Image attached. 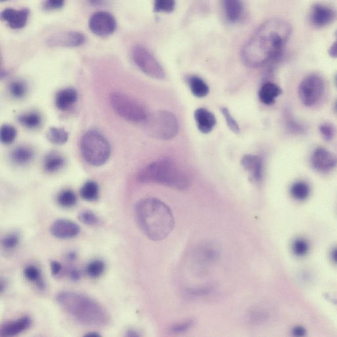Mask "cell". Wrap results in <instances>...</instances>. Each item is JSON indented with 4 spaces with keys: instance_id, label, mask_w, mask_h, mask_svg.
Instances as JSON below:
<instances>
[{
    "instance_id": "1",
    "label": "cell",
    "mask_w": 337,
    "mask_h": 337,
    "mask_svg": "<svg viewBox=\"0 0 337 337\" xmlns=\"http://www.w3.org/2000/svg\"><path fill=\"white\" fill-rule=\"evenodd\" d=\"M292 32V26L284 19L275 18L263 22L241 50L243 63L256 68L279 58Z\"/></svg>"
},
{
    "instance_id": "2",
    "label": "cell",
    "mask_w": 337,
    "mask_h": 337,
    "mask_svg": "<svg viewBox=\"0 0 337 337\" xmlns=\"http://www.w3.org/2000/svg\"><path fill=\"white\" fill-rule=\"evenodd\" d=\"M135 214L138 227L151 240H164L174 231V214L160 200L153 198L141 200L135 206Z\"/></svg>"
},
{
    "instance_id": "3",
    "label": "cell",
    "mask_w": 337,
    "mask_h": 337,
    "mask_svg": "<svg viewBox=\"0 0 337 337\" xmlns=\"http://www.w3.org/2000/svg\"><path fill=\"white\" fill-rule=\"evenodd\" d=\"M56 300L66 313L81 324L102 327L110 320L106 309L96 300L83 294L62 291L58 294Z\"/></svg>"
},
{
    "instance_id": "4",
    "label": "cell",
    "mask_w": 337,
    "mask_h": 337,
    "mask_svg": "<svg viewBox=\"0 0 337 337\" xmlns=\"http://www.w3.org/2000/svg\"><path fill=\"white\" fill-rule=\"evenodd\" d=\"M138 179L141 183L161 184L179 190H186L190 184L187 175L170 158H161L146 166Z\"/></svg>"
},
{
    "instance_id": "5",
    "label": "cell",
    "mask_w": 337,
    "mask_h": 337,
    "mask_svg": "<svg viewBox=\"0 0 337 337\" xmlns=\"http://www.w3.org/2000/svg\"><path fill=\"white\" fill-rule=\"evenodd\" d=\"M81 152L84 159L93 166H101L110 158L111 147L106 136L96 129H91L82 136Z\"/></svg>"
},
{
    "instance_id": "6",
    "label": "cell",
    "mask_w": 337,
    "mask_h": 337,
    "mask_svg": "<svg viewBox=\"0 0 337 337\" xmlns=\"http://www.w3.org/2000/svg\"><path fill=\"white\" fill-rule=\"evenodd\" d=\"M143 123L148 135L156 139H171L179 132L178 120L170 111L158 110L149 114Z\"/></svg>"
},
{
    "instance_id": "7",
    "label": "cell",
    "mask_w": 337,
    "mask_h": 337,
    "mask_svg": "<svg viewBox=\"0 0 337 337\" xmlns=\"http://www.w3.org/2000/svg\"><path fill=\"white\" fill-rule=\"evenodd\" d=\"M110 101L116 113L129 122H144L149 115L142 104L124 93H111Z\"/></svg>"
},
{
    "instance_id": "8",
    "label": "cell",
    "mask_w": 337,
    "mask_h": 337,
    "mask_svg": "<svg viewBox=\"0 0 337 337\" xmlns=\"http://www.w3.org/2000/svg\"><path fill=\"white\" fill-rule=\"evenodd\" d=\"M132 59L141 71L155 79L165 78L163 68L149 49L141 45H136L132 50Z\"/></svg>"
},
{
    "instance_id": "9",
    "label": "cell",
    "mask_w": 337,
    "mask_h": 337,
    "mask_svg": "<svg viewBox=\"0 0 337 337\" xmlns=\"http://www.w3.org/2000/svg\"><path fill=\"white\" fill-rule=\"evenodd\" d=\"M325 91V81L318 74H310L300 82L299 95L300 101L306 106H313L322 99Z\"/></svg>"
},
{
    "instance_id": "10",
    "label": "cell",
    "mask_w": 337,
    "mask_h": 337,
    "mask_svg": "<svg viewBox=\"0 0 337 337\" xmlns=\"http://www.w3.org/2000/svg\"><path fill=\"white\" fill-rule=\"evenodd\" d=\"M89 26L93 34L105 37L115 33L117 23L115 17L110 13L99 11L92 16Z\"/></svg>"
},
{
    "instance_id": "11",
    "label": "cell",
    "mask_w": 337,
    "mask_h": 337,
    "mask_svg": "<svg viewBox=\"0 0 337 337\" xmlns=\"http://www.w3.org/2000/svg\"><path fill=\"white\" fill-rule=\"evenodd\" d=\"M83 34L76 31L65 32L54 34L47 40L50 47H79L86 42Z\"/></svg>"
},
{
    "instance_id": "12",
    "label": "cell",
    "mask_w": 337,
    "mask_h": 337,
    "mask_svg": "<svg viewBox=\"0 0 337 337\" xmlns=\"http://www.w3.org/2000/svg\"><path fill=\"white\" fill-rule=\"evenodd\" d=\"M336 18V11L331 7L316 4L311 9L310 19L312 24L319 28L328 26Z\"/></svg>"
},
{
    "instance_id": "13",
    "label": "cell",
    "mask_w": 337,
    "mask_h": 337,
    "mask_svg": "<svg viewBox=\"0 0 337 337\" xmlns=\"http://www.w3.org/2000/svg\"><path fill=\"white\" fill-rule=\"evenodd\" d=\"M52 235L61 240H68L78 235L80 229L78 224L72 220L59 219L55 220L50 227Z\"/></svg>"
},
{
    "instance_id": "14",
    "label": "cell",
    "mask_w": 337,
    "mask_h": 337,
    "mask_svg": "<svg viewBox=\"0 0 337 337\" xmlns=\"http://www.w3.org/2000/svg\"><path fill=\"white\" fill-rule=\"evenodd\" d=\"M311 161L314 168L322 173L329 172L336 165L335 157L323 148H318L314 150Z\"/></svg>"
},
{
    "instance_id": "15",
    "label": "cell",
    "mask_w": 337,
    "mask_h": 337,
    "mask_svg": "<svg viewBox=\"0 0 337 337\" xmlns=\"http://www.w3.org/2000/svg\"><path fill=\"white\" fill-rule=\"evenodd\" d=\"M30 15L29 9L24 8L20 10L8 8L2 11V19L8 22L9 26L12 29L23 28L28 21Z\"/></svg>"
},
{
    "instance_id": "16",
    "label": "cell",
    "mask_w": 337,
    "mask_h": 337,
    "mask_svg": "<svg viewBox=\"0 0 337 337\" xmlns=\"http://www.w3.org/2000/svg\"><path fill=\"white\" fill-rule=\"evenodd\" d=\"M241 165L255 181H259L263 178V163L260 157L245 155L241 159Z\"/></svg>"
},
{
    "instance_id": "17",
    "label": "cell",
    "mask_w": 337,
    "mask_h": 337,
    "mask_svg": "<svg viewBox=\"0 0 337 337\" xmlns=\"http://www.w3.org/2000/svg\"><path fill=\"white\" fill-rule=\"evenodd\" d=\"M194 118L198 128L202 133H210L217 124L215 115L206 108L197 109L194 113Z\"/></svg>"
},
{
    "instance_id": "18",
    "label": "cell",
    "mask_w": 337,
    "mask_h": 337,
    "mask_svg": "<svg viewBox=\"0 0 337 337\" xmlns=\"http://www.w3.org/2000/svg\"><path fill=\"white\" fill-rule=\"evenodd\" d=\"M31 319L28 316L18 319L17 320L11 321L2 325L1 329L2 336H13L17 335L22 332L26 331L31 327Z\"/></svg>"
},
{
    "instance_id": "19",
    "label": "cell",
    "mask_w": 337,
    "mask_h": 337,
    "mask_svg": "<svg viewBox=\"0 0 337 337\" xmlns=\"http://www.w3.org/2000/svg\"><path fill=\"white\" fill-rule=\"evenodd\" d=\"M77 100V93L74 88H68L57 93L55 104L60 110L66 111L71 108Z\"/></svg>"
},
{
    "instance_id": "20",
    "label": "cell",
    "mask_w": 337,
    "mask_h": 337,
    "mask_svg": "<svg viewBox=\"0 0 337 337\" xmlns=\"http://www.w3.org/2000/svg\"><path fill=\"white\" fill-rule=\"evenodd\" d=\"M282 93V89L277 84L267 82L262 86L259 92L261 101L266 105L274 103L275 100Z\"/></svg>"
},
{
    "instance_id": "21",
    "label": "cell",
    "mask_w": 337,
    "mask_h": 337,
    "mask_svg": "<svg viewBox=\"0 0 337 337\" xmlns=\"http://www.w3.org/2000/svg\"><path fill=\"white\" fill-rule=\"evenodd\" d=\"M222 4L225 15L230 22L238 21L242 17L243 12L242 2L236 0H227L223 2Z\"/></svg>"
},
{
    "instance_id": "22",
    "label": "cell",
    "mask_w": 337,
    "mask_h": 337,
    "mask_svg": "<svg viewBox=\"0 0 337 337\" xmlns=\"http://www.w3.org/2000/svg\"><path fill=\"white\" fill-rule=\"evenodd\" d=\"M34 157V151L31 147L20 146L11 152V159L17 165H23L31 162Z\"/></svg>"
},
{
    "instance_id": "23",
    "label": "cell",
    "mask_w": 337,
    "mask_h": 337,
    "mask_svg": "<svg viewBox=\"0 0 337 337\" xmlns=\"http://www.w3.org/2000/svg\"><path fill=\"white\" fill-rule=\"evenodd\" d=\"M65 164V159L58 152H50L44 159V168L45 172L53 174L62 168Z\"/></svg>"
},
{
    "instance_id": "24",
    "label": "cell",
    "mask_w": 337,
    "mask_h": 337,
    "mask_svg": "<svg viewBox=\"0 0 337 337\" xmlns=\"http://www.w3.org/2000/svg\"><path fill=\"white\" fill-rule=\"evenodd\" d=\"M191 92L195 97L202 98L207 96L209 93V88L206 81L197 76H190L186 78Z\"/></svg>"
},
{
    "instance_id": "25",
    "label": "cell",
    "mask_w": 337,
    "mask_h": 337,
    "mask_svg": "<svg viewBox=\"0 0 337 337\" xmlns=\"http://www.w3.org/2000/svg\"><path fill=\"white\" fill-rule=\"evenodd\" d=\"M80 195L86 201H96L99 197V185L93 181L86 182L80 189Z\"/></svg>"
},
{
    "instance_id": "26",
    "label": "cell",
    "mask_w": 337,
    "mask_h": 337,
    "mask_svg": "<svg viewBox=\"0 0 337 337\" xmlns=\"http://www.w3.org/2000/svg\"><path fill=\"white\" fill-rule=\"evenodd\" d=\"M18 120L20 124L31 129L37 128L42 124V117L36 111L22 114L18 117Z\"/></svg>"
},
{
    "instance_id": "27",
    "label": "cell",
    "mask_w": 337,
    "mask_h": 337,
    "mask_svg": "<svg viewBox=\"0 0 337 337\" xmlns=\"http://www.w3.org/2000/svg\"><path fill=\"white\" fill-rule=\"evenodd\" d=\"M46 136L50 143L54 145H61L67 142L68 133L64 128L53 127L47 131Z\"/></svg>"
},
{
    "instance_id": "28",
    "label": "cell",
    "mask_w": 337,
    "mask_h": 337,
    "mask_svg": "<svg viewBox=\"0 0 337 337\" xmlns=\"http://www.w3.org/2000/svg\"><path fill=\"white\" fill-rule=\"evenodd\" d=\"M311 189L304 182H297L293 184L291 188V193L296 200H304L309 196Z\"/></svg>"
},
{
    "instance_id": "29",
    "label": "cell",
    "mask_w": 337,
    "mask_h": 337,
    "mask_svg": "<svg viewBox=\"0 0 337 337\" xmlns=\"http://www.w3.org/2000/svg\"><path fill=\"white\" fill-rule=\"evenodd\" d=\"M57 200L61 207L70 208L76 205L77 198L72 190H65L59 193Z\"/></svg>"
},
{
    "instance_id": "30",
    "label": "cell",
    "mask_w": 337,
    "mask_h": 337,
    "mask_svg": "<svg viewBox=\"0 0 337 337\" xmlns=\"http://www.w3.org/2000/svg\"><path fill=\"white\" fill-rule=\"evenodd\" d=\"M24 274L25 277L30 282H36L39 288L44 289V284L42 280L40 270L34 266H29L25 268Z\"/></svg>"
},
{
    "instance_id": "31",
    "label": "cell",
    "mask_w": 337,
    "mask_h": 337,
    "mask_svg": "<svg viewBox=\"0 0 337 337\" xmlns=\"http://www.w3.org/2000/svg\"><path fill=\"white\" fill-rule=\"evenodd\" d=\"M1 141L4 145H9L13 143L17 136V130L12 125H3L1 128Z\"/></svg>"
},
{
    "instance_id": "32",
    "label": "cell",
    "mask_w": 337,
    "mask_h": 337,
    "mask_svg": "<svg viewBox=\"0 0 337 337\" xmlns=\"http://www.w3.org/2000/svg\"><path fill=\"white\" fill-rule=\"evenodd\" d=\"M105 270V264L101 260H95L91 262L86 268L89 276L97 278L103 274Z\"/></svg>"
},
{
    "instance_id": "33",
    "label": "cell",
    "mask_w": 337,
    "mask_h": 337,
    "mask_svg": "<svg viewBox=\"0 0 337 337\" xmlns=\"http://www.w3.org/2000/svg\"><path fill=\"white\" fill-rule=\"evenodd\" d=\"M175 2L172 0H158L155 2L154 11L156 13H172L175 10Z\"/></svg>"
},
{
    "instance_id": "34",
    "label": "cell",
    "mask_w": 337,
    "mask_h": 337,
    "mask_svg": "<svg viewBox=\"0 0 337 337\" xmlns=\"http://www.w3.org/2000/svg\"><path fill=\"white\" fill-rule=\"evenodd\" d=\"M78 218L82 223L89 226H95L100 221L99 217L90 210L81 211L79 213Z\"/></svg>"
},
{
    "instance_id": "35",
    "label": "cell",
    "mask_w": 337,
    "mask_h": 337,
    "mask_svg": "<svg viewBox=\"0 0 337 337\" xmlns=\"http://www.w3.org/2000/svg\"><path fill=\"white\" fill-rule=\"evenodd\" d=\"M26 85L21 81H14L10 84V92L16 99H22L26 93Z\"/></svg>"
},
{
    "instance_id": "36",
    "label": "cell",
    "mask_w": 337,
    "mask_h": 337,
    "mask_svg": "<svg viewBox=\"0 0 337 337\" xmlns=\"http://www.w3.org/2000/svg\"><path fill=\"white\" fill-rule=\"evenodd\" d=\"M223 116L226 120L227 124L229 128L231 129V131H233L234 133H239L240 131V126L236 121L233 118V116L231 115V113L229 110V109L226 108V107H222L220 108Z\"/></svg>"
},
{
    "instance_id": "37",
    "label": "cell",
    "mask_w": 337,
    "mask_h": 337,
    "mask_svg": "<svg viewBox=\"0 0 337 337\" xmlns=\"http://www.w3.org/2000/svg\"><path fill=\"white\" fill-rule=\"evenodd\" d=\"M20 237L17 233H11L8 234L2 239V243L4 248L7 249H11L19 244Z\"/></svg>"
},
{
    "instance_id": "38",
    "label": "cell",
    "mask_w": 337,
    "mask_h": 337,
    "mask_svg": "<svg viewBox=\"0 0 337 337\" xmlns=\"http://www.w3.org/2000/svg\"><path fill=\"white\" fill-rule=\"evenodd\" d=\"M293 250L296 256L302 257L308 251V244L302 239H298L293 242Z\"/></svg>"
},
{
    "instance_id": "39",
    "label": "cell",
    "mask_w": 337,
    "mask_h": 337,
    "mask_svg": "<svg viewBox=\"0 0 337 337\" xmlns=\"http://www.w3.org/2000/svg\"><path fill=\"white\" fill-rule=\"evenodd\" d=\"M320 130L325 140L329 141L333 138L334 131L331 124L325 123V124L321 125Z\"/></svg>"
},
{
    "instance_id": "40",
    "label": "cell",
    "mask_w": 337,
    "mask_h": 337,
    "mask_svg": "<svg viewBox=\"0 0 337 337\" xmlns=\"http://www.w3.org/2000/svg\"><path fill=\"white\" fill-rule=\"evenodd\" d=\"M64 6H65V2L63 0H49L44 3V10H59L63 8Z\"/></svg>"
},
{
    "instance_id": "41",
    "label": "cell",
    "mask_w": 337,
    "mask_h": 337,
    "mask_svg": "<svg viewBox=\"0 0 337 337\" xmlns=\"http://www.w3.org/2000/svg\"><path fill=\"white\" fill-rule=\"evenodd\" d=\"M192 325L193 323L192 321L180 323V324H177L173 327L171 331H172L173 333H181V332L187 331L189 328L192 326Z\"/></svg>"
},
{
    "instance_id": "42",
    "label": "cell",
    "mask_w": 337,
    "mask_h": 337,
    "mask_svg": "<svg viewBox=\"0 0 337 337\" xmlns=\"http://www.w3.org/2000/svg\"><path fill=\"white\" fill-rule=\"evenodd\" d=\"M62 269V266L58 261H52L51 263V274L53 275H57L60 273Z\"/></svg>"
},
{
    "instance_id": "43",
    "label": "cell",
    "mask_w": 337,
    "mask_h": 337,
    "mask_svg": "<svg viewBox=\"0 0 337 337\" xmlns=\"http://www.w3.org/2000/svg\"><path fill=\"white\" fill-rule=\"evenodd\" d=\"M70 277L73 281H78L81 277L80 272H79L78 270L76 269V268H73V269L70 271Z\"/></svg>"
},
{
    "instance_id": "44",
    "label": "cell",
    "mask_w": 337,
    "mask_h": 337,
    "mask_svg": "<svg viewBox=\"0 0 337 337\" xmlns=\"http://www.w3.org/2000/svg\"><path fill=\"white\" fill-rule=\"evenodd\" d=\"M329 55L332 57V58H336L337 54V44L336 42H334L330 47L329 51H328Z\"/></svg>"
},
{
    "instance_id": "45",
    "label": "cell",
    "mask_w": 337,
    "mask_h": 337,
    "mask_svg": "<svg viewBox=\"0 0 337 337\" xmlns=\"http://www.w3.org/2000/svg\"><path fill=\"white\" fill-rule=\"evenodd\" d=\"M293 334L295 336H303L305 334V330L301 327H297L293 329Z\"/></svg>"
},
{
    "instance_id": "46",
    "label": "cell",
    "mask_w": 337,
    "mask_h": 337,
    "mask_svg": "<svg viewBox=\"0 0 337 337\" xmlns=\"http://www.w3.org/2000/svg\"><path fill=\"white\" fill-rule=\"evenodd\" d=\"M84 336L86 337H97V336H100V334H98L97 332H88V334H85Z\"/></svg>"
},
{
    "instance_id": "47",
    "label": "cell",
    "mask_w": 337,
    "mask_h": 337,
    "mask_svg": "<svg viewBox=\"0 0 337 337\" xmlns=\"http://www.w3.org/2000/svg\"><path fill=\"white\" fill-rule=\"evenodd\" d=\"M76 252H70V254H68V259H69L70 260H74V259H76Z\"/></svg>"
},
{
    "instance_id": "48",
    "label": "cell",
    "mask_w": 337,
    "mask_h": 337,
    "mask_svg": "<svg viewBox=\"0 0 337 337\" xmlns=\"http://www.w3.org/2000/svg\"><path fill=\"white\" fill-rule=\"evenodd\" d=\"M127 335L129 336H138V334L135 331H129L128 334H127Z\"/></svg>"
},
{
    "instance_id": "49",
    "label": "cell",
    "mask_w": 337,
    "mask_h": 337,
    "mask_svg": "<svg viewBox=\"0 0 337 337\" xmlns=\"http://www.w3.org/2000/svg\"><path fill=\"white\" fill-rule=\"evenodd\" d=\"M5 286H6V283L3 281V280H2L1 281V291H3L4 290V289H5Z\"/></svg>"
}]
</instances>
